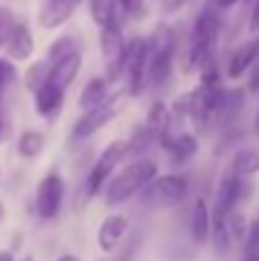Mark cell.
<instances>
[{"label":"cell","mask_w":259,"mask_h":261,"mask_svg":"<svg viewBox=\"0 0 259 261\" xmlns=\"http://www.w3.org/2000/svg\"><path fill=\"white\" fill-rule=\"evenodd\" d=\"M155 177H158V165L153 160H145V158L132 160L130 165H125L117 175H112L109 182L104 185V203L109 208L125 205L135 195H140Z\"/></svg>","instance_id":"obj_1"},{"label":"cell","mask_w":259,"mask_h":261,"mask_svg":"<svg viewBox=\"0 0 259 261\" xmlns=\"http://www.w3.org/2000/svg\"><path fill=\"white\" fill-rule=\"evenodd\" d=\"M125 158H127V147H125L122 140L109 142V145L99 152V158L91 163V168H89V173H86V180L82 182V193L77 195V211H82L86 205V200L97 198L99 190H104V185L109 182V177L114 175L117 165H120Z\"/></svg>","instance_id":"obj_2"},{"label":"cell","mask_w":259,"mask_h":261,"mask_svg":"<svg viewBox=\"0 0 259 261\" xmlns=\"http://www.w3.org/2000/svg\"><path fill=\"white\" fill-rule=\"evenodd\" d=\"M148 59H150V43L145 36H135L127 41L125 48V71L122 76H127V94L130 96H140L145 91V74H148Z\"/></svg>","instance_id":"obj_3"},{"label":"cell","mask_w":259,"mask_h":261,"mask_svg":"<svg viewBox=\"0 0 259 261\" xmlns=\"http://www.w3.org/2000/svg\"><path fill=\"white\" fill-rule=\"evenodd\" d=\"M188 175L183 173H168V175H158L140 195L148 200V203H155V205H163V208H171L185 200L188 195Z\"/></svg>","instance_id":"obj_4"},{"label":"cell","mask_w":259,"mask_h":261,"mask_svg":"<svg viewBox=\"0 0 259 261\" xmlns=\"http://www.w3.org/2000/svg\"><path fill=\"white\" fill-rule=\"evenodd\" d=\"M99 46H102V56H104V79L109 84L120 82V76L125 71V48H127L122 25L99 28Z\"/></svg>","instance_id":"obj_5"},{"label":"cell","mask_w":259,"mask_h":261,"mask_svg":"<svg viewBox=\"0 0 259 261\" xmlns=\"http://www.w3.org/2000/svg\"><path fill=\"white\" fill-rule=\"evenodd\" d=\"M64 177L59 173H46L36 185V213L41 221H54L64 205Z\"/></svg>","instance_id":"obj_6"},{"label":"cell","mask_w":259,"mask_h":261,"mask_svg":"<svg viewBox=\"0 0 259 261\" xmlns=\"http://www.w3.org/2000/svg\"><path fill=\"white\" fill-rule=\"evenodd\" d=\"M120 107L122 104H117V99H107L104 104H99L97 109H89L84 112L79 119H77V124H74V129H72V140H89L91 135H97L99 129H104L117 114H120Z\"/></svg>","instance_id":"obj_7"},{"label":"cell","mask_w":259,"mask_h":261,"mask_svg":"<svg viewBox=\"0 0 259 261\" xmlns=\"http://www.w3.org/2000/svg\"><path fill=\"white\" fill-rule=\"evenodd\" d=\"M249 195V182H244V177H239L237 173H229L224 175L219 180V188H216V200H214V208L211 211H219V213H231L239 200H244Z\"/></svg>","instance_id":"obj_8"},{"label":"cell","mask_w":259,"mask_h":261,"mask_svg":"<svg viewBox=\"0 0 259 261\" xmlns=\"http://www.w3.org/2000/svg\"><path fill=\"white\" fill-rule=\"evenodd\" d=\"M130 231V221L127 216L122 213H109L102 223H99V231H97V246L104 251V254H112L122 246L125 236Z\"/></svg>","instance_id":"obj_9"},{"label":"cell","mask_w":259,"mask_h":261,"mask_svg":"<svg viewBox=\"0 0 259 261\" xmlns=\"http://www.w3.org/2000/svg\"><path fill=\"white\" fill-rule=\"evenodd\" d=\"M33 51H36V41H33L31 28L26 23L15 20V25H13L8 41H5V54H8L5 59H10V61H28L33 56Z\"/></svg>","instance_id":"obj_10"},{"label":"cell","mask_w":259,"mask_h":261,"mask_svg":"<svg viewBox=\"0 0 259 261\" xmlns=\"http://www.w3.org/2000/svg\"><path fill=\"white\" fill-rule=\"evenodd\" d=\"M82 71V51H74L59 61L51 64V76H49V84L59 89H66L69 84H74V79L79 76Z\"/></svg>","instance_id":"obj_11"},{"label":"cell","mask_w":259,"mask_h":261,"mask_svg":"<svg viewBox=\"0 0 259 261\" xmlns=\"http://www.w3.org/2000/svg\"><path fill=\"white\" fill-rule=\"evenodd\" d=\"M74 10H77V5H72L66 0H43V5L38 8V25L46 31L59 28L74 15Z\"/></svg>","instance_id":"obj_12"},{"label":"cell","mask_w":259,"mask_h":261,"mask_svg":"<svg viewBox=\"0 0 259 261\" xmlns=\"http://www.w3.org/2000/svg\"><path fill=\"white\" fill-rule=\"evenodd\" d=\"M61 107H64V89L54 87V84H43L33 94V109H36V114H41L46 119L56 117L61 112Z\"/></svg>","instance_id":"obj_13"},{"label":"cell","mask_w":259,"mask_h":261,"mask_svg":"<svg viewBox=\"0 0 259 261\" xmlns=\"http://www.w3.org/2000/svg\"><path fill=\"white\" fill-rule=\"evenodd\" d=\"M257 59H259V38L249 41V43H242L229 59V66H226L229 79H239L242 74H247L257 64Z\"/></svg>","instance_id":"obj_14"},{"label":"cell","mask_w":259,"mask_h":261,"mask_svg":"<svg viewBox=\"0 0 259 261\" xmlns=\"http://www.w3.org/2000/svg\"><path fill=\"white\" fill-rule=\"evenodd\" d=\"M191 236L196 244H206L208 236H211V211H208V203L203 198H198L193 203V211H191Z\"/></svg>","instance_id":"obj_15"},{"label":"cell","mask_w":259,"mask_h":261,"mask_svg":"<svg viewBox=\"0 0 259 261\" xmlns=\"http://www.w3.org/2000/svg\"><path fill=\"white\" fill-rule=\"evenodd\" d=\"M89 15L97 23V28L104 25H122V10L117 8V0H89Z\"/></svg>","instance_id":"obj_16"},{"label":"cell","mask_w":259,"mask_h":261,"mask_svg":"<svg viewBox=\"0 0 259 261\" xmlns=\"http://www.w3.org/2000/svg\"><path fill=\"white\" fill-rule=\"evenodd\" d=\"M107 91H109V82L104 76H91L84 84L82 94H79V107L89 112V109H97L99 104L107 101Z\"/></svg>","instance_id":"obj_17"},{"label":"cell","mask_w":259,"mask_h":261,"mask_svg":"<svg viewBox=\"0 0 259 261\" xmlns=\"http://www.w3.org/2000/svg\"><path fill=\"white\" fill-rule=\"evenodd\" d=\"M196 152H198V140H196V135H191V132H180V135L173 140L171 150H168L171 163L175 168H178V165H185L188 160H193Z\"/></svg>","instance_id":"obj_18"},{"label":"cell","mask_w":259,"mask_h":261,"mask_svg":"<svg viewBox=\"0 0 259 261\" xmlns=\"http://www.w3.org/2000/svg\"><path fill=\"white\" fill-rule=\"evenodd\" d=\"M153 145H155V135H153V129H150L148 124H137V127L132 129L130 140L125 142L127 155H130V158H135V160H140V158L153 147Z\"/></svg>","instance_id":"obj_19"},{"label":"cell","mask_w":259,"mask_h":261,"mask_svg":"<svg viewBox=\"0 0 259 261\" xmlns=\"http://www.w3.org/2000/svg\"><path fill=\"white\" fill-rule=\"evenodd\" d=\"M231 173L239 177H249L259 173V147H242L234 158H231Z\"/></svg>","instance_id":"obj_20"},{"label":"cell","mask_w":259,"mask_h":261,"mask_svg":"<svg viewBox=\"0 0 259 261\" xmlns=\"http://www.w3.org/2000/svg\"><path fill=\"white\" fill-rule=\"evenodd\" d=\"M43 147H46V137H43L41 132H36V129L20 132L18 145H15V150H18V155H20L23 160H36V158L43 152Z\"/></svg>","instance_id":"obj_21"},{"label":"cell","mask_w":259,"mask_h":261,"mask_svg":"<svg viewBox=\"0 0 259 261\" xmlns=\"http://www.w3.org/2000/svg\"><path fill=\"white\" fill-rule=\"evenodd\" d=\"M145 124L153 129V135H155V142H158V137L171 127V107L166 104V101H153L150 104V109H148V117H145Z\"/></svg>","instance_id":"obj_22"},{"label":"cell","mask_w":259,"mask_h":261,"mask_svg":"<svg viewBox=\"0 0 259 261\" xmlns=\"http://www.w3.org/2000/svg\"><path fill=\"white\" fill-rule=\"evenodd\" d=\"M49 76H51V64L49 61H36L26 69L23 74V87L28 89L31 94H36L43 84H49Z\"/></svg>","instance_id":"obj_23"},{"label":"cell","mask_w":259,"mask_h":261,"mask_svg":"<svg viewBox=\"0 0 259 261\" xmlns=\"http://www.w3.org/2000/svg\"><path fill=\"white\" fill-rule=\"evenodd\" d=\"M74 51H79V46H77V38L74 36H61V38H56L51 46H49V64H54V61H59V59H64V56H69V54H74Z\"/></svg>","instance_id":"obj_24"},{"label":"cell","mask_w":259,"mask_h":261,"mask_svg":"<svg viewBox=\"0 0 259 261\" xmlns=\"http://www.w3.org/2000/svg\"><path fill=\"white\" fill-rule=\"evenodd\" d=\"M18 79V71H15V64L10 59H0V94L5 96V91L10 89V84H15Z\"/></svg>","instance_id":"obj_25"},{"label":"cell","mask_w":259,"mask_h":261,"mask_svg":"<svg viewBox=\"0 0 259 261\" xmlns=\"http://www.w3.org/2000/svg\"><path fill=\"white\" fill-rule=\"evenodd\" d=\"M13 25H15V15H13V10H10L8 5H0V48H5V41H8Z\"/></svg>","instance_id":"obj_26"},{"label":"cell","mask_w":259,"mask_h":261,"mask_svg":"<svg viewBox=\"0 0 259 261\" xmlns=\"http://www.w3.org/2000/svg\"><path fill=\"white\" fill-rule=\"evenodd\" d=\"M117 8L125 18H140L145 13V0H117Z\"/></svg>","instance_id":"obj_27"},{"label":"cell","mask_w":259,"mask_h":261,"mask_svg":"<svg viewBox=\"0 0 259 261\" xmlns=\"http://www.w3.org/2000/svg\"><path fill=\"white\" fill-rule=\"evenodd\" d=\"M120 249H122V246H120ZM137 249H140V233H135V236L127 241V246L122 249V254L117 256V261H132L135 254H137Z\"/></svg>","instance_id":"obj_28"},{"label":"cell","mask_w":259,"mask_h":261,"mask_svg":"<svg viewBox=\"0 0 259 261\" xmlns=\"http://www.w3.org/2000/svg\"><path fill=\"white\" fill-rule=\"evenodd\" d=\"M247 251H259V218L247 228Z\"/></svg>","instance_id":"obj_29"},{"label":"cell","mask_w":259,"mask_h":261,"mask_svg":"<svg viewBox=\"0 0 259 261\" xmlns=\"http://www.w3.org/2000/svg\"><path fill=\"white\" fill-rule=\"evenodd\" d=\"M8 135H10V114H8L5 101H0V142H5Z\"/></svg>","instance_id":"obj_30"},{"label":"cell","mask_w":259,"mask_h":261,"mask_svg":"<svg viewBox=\"0 0 259 261\" xmlns=\"http://www.w3.org/2000/svg\"><path fill=\"white\" fill-rule=\"evenodd\" d=\"M185 3H191V0H163V10H166V13H175V10H180Z\"/></svg>","instance_id":"obj_31"},{"label":"cell","mask_w":259,"mask_h":261,"mask_svg":"<svg viewBox=\"0 0 259 261\" xmlns=\"http://www.w3.org/2000/svg\"><path fill=\"white\" fill-rule=\"evenodd\" d=\"M249 28H252V31H259V0H254L252 18H249Z\"/></svg>","instance_id":"obj_32"},{"label":"cell","mask_w":259,"mask_h":261,"mask_svg":"<svg viewBox=\"0 0 259 261\" xmlns=\"http://www.w3.org/2000/svg\"><path fill=\"white\" fill-rule=\"evenodd\" d=\"M0 261H15V254H13L10 249H3V251H0Z\"/></svg>","instance_id":"obj_33"},{"label":"cell","mask_w":259,"mask_h":261,"mask_svg":"<svg viewBox=\"0 0 259 261\" xmlns=\"http://www.w3.org/2000/svg\"><path fill=\"white\" fill-rule=\"evenodd\" d=\"M234 3H239V0H214V5H216V8H231Z\"/></svg>","instance_id":"obj_34"},{"label":"cell","mask_w":259,"mask_h":261,"mask_svg":"<svg viewBox=\"0 0 259 261\" xmlns=\"http://www.w3.org/2000/svg\"><path fill=\"white\" fill-rule=\"evenodd\" d=\"M56 261H82V259H79V256H74V254H61Z\"/></svg>","instance_id":"obj_35"},{"label":"cell","mask_w":259,"mask_h":261,"mask_svg":"<svg viewBox=\"0 0 259 261\" xmlns=\"http://www.w3.org/2000/svg\"><path fill=\"white\" fill-rule=\"evenodd\" d=\"M5 221V205H3V200H0V223Z\"/></svg>","instance_id":"obj_36"},{"label":"cell","mask_w":259,"mask_h":261,"mask_svg":"<svg viewBox=\"0 0 259 261\" xmlns=\"http://www.w3.org/2000/svg\"><path fill=\"white\" fill-rule=\"evenodd\" d=\"M254 132L259 135V109H257V117H254Z\"/></svg>","instance_id":"obj_37"},{"label":"cell","mask_w":259,"mask_h":261,"mask_svg":"<svg viewBox=\"0 0 259 261\" xmlns=\"http://www.w3.org/2000/svg\"><path fill=\"white\" fill-rule=\"evenodd\" d=\"M66 3H72V5H77V8H79V3H82V0H66Z\"/></svg>","instance_id":"obj_38"},{"label":"cell","mask_w":259,"mask_h":261,"mask_svg":"<svg viewBox=\"0 0 259 261\" xmlns=\"http://www.w3.org/2000/svg\"><path fill=\"white\" fill-rule=\"evenodd\" d=\"M23 261H33V259H31V256H26V259H23Z\"/></svg>","instance_id":"obj_39"},{"label":"cell","mask_w":259,"mask_h":261,"mask_svg":"<svg viewBox=\"0 0 259 261\" xmlns=\"http://www.w3.org/2000/svg\"><path fill=\"white\" fill-rule=\"evenodd\" d=\"M0 180H3V175H0Z\"/></svg>","instance_id":"obj_40"}]
</instances>
